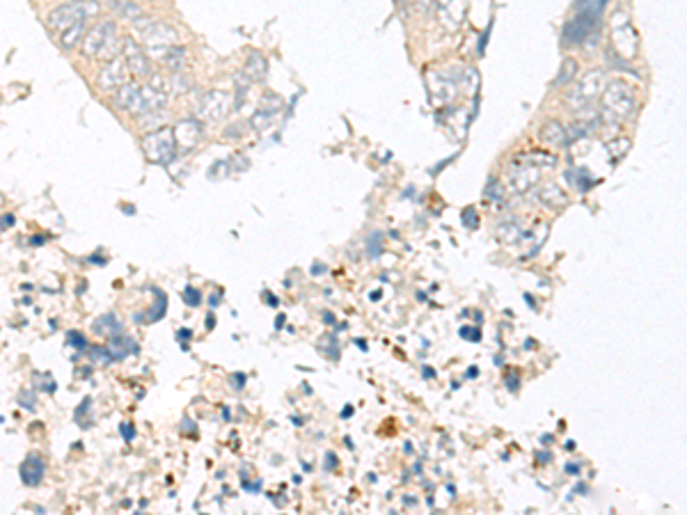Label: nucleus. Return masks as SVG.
Here are the masks:
<instances>
[{
	"label": "nucleus",
	"mask_w": 687,
	"mask_h": 515,
	"mask_svg": "<svg viewBox=\"0 0 687 515\" xmlns=\"http://www.w3.org/2000/svg\"><path fill=\"white\" fill-rule=\"evenodd\" d=\"M69 3H76V0H69Z\"/></svg>",
	"instance_id": "nucleus-59"
},
{
	"label": "nucleus",
	"mask_w": 687,
	"mask_h": 515,
	"mask_svg": "<svg viewBox=\"0 0 687 515\" xmlns=\"http://www.w3.org/2000/svg\"><path fill=\"white\" fill-rule=\"evenodd\" d=\"M115 106L128 111L133 115H145V96L143 87L138 83H126L119 90H115Z\"/></svg>",
	"instance_id": "nucleus-11"
},
{
	"label": "nucleus",
	"mask_w": 687,
	"mask_h": 515,
	"mask_svg": "<svg viewBox=\"0 0 687 515\" xmlns=\"http://www.w3.org/2000/svg\"><path fill=\"white\" fill-rule=\"evenodd\" d=\"M541 200L545 204H552V206H564L566 204V195L559 191V186L554 183H545L541 188Z\"/></svg>",
	"instance_id": "nucleus-22"
},
{
	"label": "nucleus",
	"mask_w": 687,
	"mask_h": 515,
	"mask_svg": "<svg viewBox=\"0 0 687 515\" xmlns=\"http://www.w3.org/2000/svg\"><path fill=\"white\" fill-rule=\"evenodd\" d=\"M353 412H355V408H353V405H346V408L342 410V414H340V417H342V419H351V417H353Z\"/></svg>",
	"instance_id": "nucleus-46"
},
{
	"label": "nucleus",
	"mask_w": 687,
	"mask_h": 515,
	"mask_svg": "<svg viewBox=\"0 0 687 515\" xmlns=\"http://www.w3.org/2000/svg\"><path fill=\"white\" fill-rule=\"evenodd\" d=\"M223 417H225V419H232V414H229V410H227V408H223Z\"/></svg>",
	"instance_id": "nucleus-57"
},
{
	"label": "nucleus",
	"mask_w": 687,
	"mask_h": 515,
	"mask_svg": "<svg viewBox=\"0 0 687 515\" xmlns=\"http://www.w3.org/2000/svg\"><path fill=\"white\" fill-rule=\"evenodd\" d=\"M184 300H186L188 307H197L202 302V295H200V291H197V289H193V286H188V289L184 291Z\"/></svg>",
	"instance_id": "nucleus-34"
},
{
	"label": "nucleus",
	"mask_w": 687,
	"mask_h": 515,
	"mask_svg": "<svg viewBox=\"0 0 687 515\" xmlns=\"http://www.w3.org/2000/svg\"><path fill=\"white\" fill-rule=\"evenodd\" d=\"M108 349H111L115 362L117 360H126L128 355H138V353H140V346H138V341L133 339V336L124 334V332L111 336V341H108Z\"/></svg>",
	"instance_id": "nucleus-16"
},
{
	"label": "nucleus",
	"mask_w": 687,
	"mask_h": 515,
	"mask_svg": "<svg viewBox=\"0 0 687 515\" xmlns=\"http://www.w3.org/2000/svg\"><path fill=\"white\" fill-rule=\"evenodd\" d=\"M128 74L131 72H128L124 57H115V60L106 62V67H101V72H99V76H96L99 90H104V92L119 90V87L128 83Z\"/></svg>",
	"instance_id": "nucleus-9"
},
{
	"label": "nucleus",
	"mask_w": 687,
	"mask_h": 515,
	"mask_svg": "<svg viewBox=\"0 0 687 515\" xmlns=\"http://www.w3.org/2000/svg\"><path fill=\"white\" fill-rule=\"evenodd\" d=\"M18 474H21V481L26 485H30V488H37V485L44 481L46 460L39 453H30L28 458L21 463V468H18Z\"/></svg>",
	"instance_id": "nucleus-12"
},
{
	"label": "nucleus",
	"mask_w": 687,
	"mask_h": 515,
	"mask_svg": "<svg viewBox=\"0 0 687 515\" xmlns=\"http://www.w3.org/2000/svg\"><path fill=\"white\" fill-rule=\"evenodd\" d=\"M539 176H541V172L534 163H523V165H515L511 170L509 183L515 193H527L536 181H539Z\"/></svg>",
	"instance_id": "nucleus-13"
},
{
	"label": "nucleus",
	"mask_w": 687,
	"mask_h": 515,
	"mask_svg": "<svg viewBox=\"0 0 687 515\" xmlns=\"http://www.w3.org/2000/svg\"><path fill=\"white\" fill-rule=\"evenodd\" d=\"M355 346H360V351H367V341L364 339H355Z\"/></svg>",
	"instance_id": "nucleus-55"
},
{
	"label": "nucleus",
	"mask_w": 687,
	"mask_h": 515,
	"mask_svg": "<svg viewBox=\"0 0 687 515\" xmlns=\"http://www.w3.org/2000/svg\"><path fill=\"white\" fill-rule=\"evenodd\" d=\"M284 323H286V314H277V319H275V330L280 332L284 328Z\"/></svg>",
	"instance_id": "nucleus-44"
},
{
	"label": "nucleus",
	"mask_w": 687,
	"mask_h": 515,
	"mask_svg": "<svg viewBox=\"0 0 687 515\" xmlns=\"http://www.w3.org/2000/svg\"><path fill=\"white\" fill-rule=\"evenodd\" d=\"M367 252H369L372 259H378L383 252V234L381 232H374L369 236V241H367Z\"/></svg>",
	"instance_id": "nucleus-28"
},
{
	"label": "nucleus",
	"mask_w": 687,
	"mask_h": 515,
	"mask_svg": "<svg viewBox=\"0 0 687 515\" xmlns=\"http://www.w3.org/2000/svg\"><path fill=\"white\" fill-rule=\"evenodd\" d=\"M500 234H502V241H506V243H515L518 239H520V230H518V225H513V222L502 225Z\"/></svg>",
	"instance_id": "nucleus-29"
},
{
	"label": "nucleus",
	"mask_w": 687,
	"mask_h": 515,
	"mask_svg": "<svg viewBox=\"0 0 687 515\" xmlns=\"http://www.w3.org/2000/svg\"><path fill=\"white\" fill-rule=\"evenodd\" d=\"M122 57L128 67V72L138 78H152V64L145 53V48L135 42L133 37H124L122 42Z\"/></svg>",
	"instance_id": "nucleus-8"
},
{
	"label": "nucleus",
	"mask_w": 687,
	"mask_h": 515,
	"mask_svg": "<svg viewBox=\"0 0 687 515\" xmlns=\"http://www.w3.org/2000/svg\"><path fill=\"white\" fill-rule=\"evenodd\" d=\"M323 323L325 325H333L335 323V316L333 314H323Z\"/></svg>",
	"instance_id": "nucleus-51"
},
{
	"label": "nucleus",
	"mask_w": 687,
	"mask_h": 515,
	"mask_svg": "<svg viewBox=\"0 0 687 515\" xmlns=\"http://www.w3.org/2000/svg\"><path fill=\"white\" fill-rule=\"evenodd\" d=\"M486 195H488V197H495V200H500V183H497V181H491V186H488Z\"/></svg>",
	"instance_id": "nucleus-41"
},
{
	"label": "nucleus",
	"mask_w": 687,
	"mask_h": 515,
	"mask_svg": "<svg viewBox=\"0 0 687 515\" xmlns=\"http://www.w3.org/2000/svg\"><path fill=\"white\" fill-rule=\"evenodd\" d=\"M161 62L167 67V69H170V72L172 74H179V72H181V69H184V64H186V48L184 46H172L170 48V51H167L163 57H161Z\"/></svg>",
	"instance_id": "nucleus-21"
},
{
	"label": "nucleus",
	"mask_w": 687,
	"mask_h": 515,
	"mask_svg": "<svg viewBox=\"0 0 687 515\" xmlns=\"http://www.w3.org/2000/svg\"><path fill=\"white\" fill-rule=\"evenodd\" d=\"M403 504H406V506H415L417 499H415V497H413V499H410V497H403Z\"/></svg>",
	"instance_id": "nucleus-54"
},
{
	"label": "nucleus",
	"mask_w": 687,
	"mask_h": 515,
	"mask_svg": "<svg viewBox=\"0 0 687 515\" xmlns=\"http://www.w3.org/2000/svg\"><path fill=\"white\" fill-rule=\"evenodd\" d=\"M577 74V62L573 60V57H569V60H564L562 69H559V76L554 78V85H566V83H571L573 78Z\"/></svg>",
	"instance_id": "nucleus-25"
},
{
	"label": "nucleus",
	"mask_w": 687,
	"mask_h": 515,
	"mask_svg": "<svg viewBox=\"0 0 687 515\" xmlns=\"http://www.w3.org/2000/svg\"><path fill=\"white\" fill-rule=\"evenodd\" d=\"M135 426L131 421H119V435L124 438V442H133L135 440Z\"/></svg>",
	"instance_id": "nucleus-33"
},
{
	"label": "nucleus",
	"mask_w": 687,
	"mask_h": 515,
	"mask_svg": "<svg viewBox=\"0 0 687 515\" xmlns=\"http://www.w3.org/2000/svg\"><path fill=\"white\" fill-rule=\"evenodd\" d=\"M241 485H243V490L245 492H262V479H257V481H250V479H241Z\"/></svg>",
	"instance_id": "nucleus-36"
},
{
	"label": "nucleus",
	"mask_w": 687,
	"mask_h": 515,
	"mask_svg": "<svg viewBox=\"0 0 687 515\" xmlns=\"http://www.w3.org/2000/svg\"><path fill=\"white\" fill-rule=\"evenodd\" d=\"M174 135L181 149H193L202 137V124L197 120H181L174 124Z\"/></svg>",
	"instance_id": "nucleus-14"
},
{
	"label": "nucleus",
	"mask_w": 687,
	"mask_h": 515,
	"mask_svg": "<svg viewBox=\"0 0 687 515\" xmlns=\"http://www.w3.org/2000/svg\"><path fill=\"white\" fill-rule=\"evenodd\" d=\"M143 152L147 156L149 163L154 165H170L177 152H179V142L174 135V126H161L158 131H152L143 137Z\"/></svg>",
	"instance_id": "nucleus-4"
},
{
	"label": "nucleus",
	"mask_w": 687,
	"mask_h": 515,
	"mask_svg": "<svg viewBox=\"0 0 687 515\" xmlns=\"http://www.w3.org/2000/svg\"><path fill=\"white\" fill-rule=\"evenodd\" d=\"M14 225V215L12 213H7L5 217H3V230H7V227H12Z\"/></svg>",
	"instance_id": "nucleus-47"
},
{
	"label": "nucleus",
	"mask_w": 687,
	"mask_h": 515,
	"mask_svg": "<svg viewBox=\"0 0 687 515\" xmlns=\"http://www.w3.org/2000/svg\"><path fill=\"white\" fill-rule=\"evenodd\" d=\"M87 261H89V264H101V266L106 264V259H104V256H99V254H94L92 259H87Z\"/></svg>",
	"instance_id": "nucleus-49"
},
{
	"label": "nucleus",
	"mask_w": 687,
	"mask_h": 515,
	"mask_svg": "<svg viewBox=\"0 0 687 515\" xmlns=\"http://www.w3.org/2000/svg\"><path fill=\"white\" fill-rule=\"evenodd\" d=\"M89 353V360L92 362H101V366H108V364H113L115 358H113V353L108 346H92V349L87 351Z\"/></svg>",
	"instance_id": "nucleus-26"
},
{
	"label": "nucleus",
	"mask_w": 687,
	"mask_h": 515,
	"mask_svg": "<svg viewBox=\"0 0 687 515\" xmlns=\"http://www.w3.org/2000/svg\"><path fill=\"white\" fill-rule=\"evenodd\" d=\"M337 463H340V460H337V455H335L333 451H328V453H325V463H323V470L333 472V470L337 468Z\"/></svg>",
	"instance_id": "nucleus-39"
},
{
	"label": "nucleus",
	"mask_w": 687,
	"mask_h": 515,
	"mask_svg": "<svg viewBox=\"0 0 687 515\" xmlns=\"http://www.w3.org/2000/svg\"><path fill=\"white\" fill-rule=\"evenodd\" d=\"M177 339L181 341V344H188V339H193V330L191 328H181L177 332Z\"/></svg>",
	"instance_id": "nucleus-40"
},
{
	"label": "nucleus",
	"mask_w": 687,
	"mask_h": 515,
	"mask_svg": "<svg viewBox=\"0 0 687 515\" xmlns=\"http://www.w3.org/2000/svg\"><path fill=\"white\" fill-rule=\"evenodd\" d=\"M48 239H46V236H33V241H30V243H33V245H44Z\"/></svg>",
	"instance_id": "nucleus-48"
},
{
	"label": "nucleus",
	"mask_w": 687,
	"mask_h": 515,
	"mask_svg": "<svg viewBox=\"0 0 687 515\" xmlns=\"http://www.w3.org/2000/svg\"><path fill=\"white\" fill-rule=\"evenodd\" d=\"M461 336H463V339H470V341H479L481 332L476 328H461Z\"/></svg>",
	"instance_id": "nucleus-37"
},
{
	"label": "nucleus",
	"mask_w": 687,
	"mask_h": 515,
	"mask_svg": "<svg viewBox=\"0 0 687 515\" xmlns=\"http://www.w3.org/2000/svg\"><path fill=\"white\" fill-rule=\"evenodd\" d=\"M229 385H232V387H234L236 392H241V390L245 387V385H247V375H245V373H241V371H236V373L229 375Z\"/></svg>",
	"instance_id": "nucleus-35"
},
{
	"label": "nucleus",
	"mask_w": 687,
	"mask_h": 515,
	"mask_svg": "<svg viewBox=\"0 0 687 515\" xmlns=\"http://www.w3.org/2000/svg\"><path fill=\"white\" fill-rule=\"evenodd\" d=\"M227 172H232V161H218L211 170H208V179H220Z\"/></svg>",
	"instance_id": "nucleus-31"
},
{
	"label": "nucleus",
	"mask_w": 687,
	"mask_h": 515,
	"mask_svg": "<svg viewBox=\"0 0 687 515\" xmlns=\"http://www.w3.org/2000/svg\"><path fill=\"white\" fill-rule=\"evenodd\" d=\"M35 403H37V396H35L33 390H21V392H18V405H21V408L33 412L35 410Z\"/></svg>",
	"instance_id": "nucleus-30"
},
{
	"label": "nucleus",
	"mask_w": 687,
	"mask_h": 515,
	"mask_svg": "<svg viewBox=\"0 0 687 515\" xmlns=\"http://www.w3.org/2000/svg\"><path fill=\"white\" fill-rule=\"evenodd\" d=\"M294 424H296V426H303V424H305V421H303V419H301V417H294Z\"/></svg>",
	"instance_id": "nucleus-58"
},
{
	"label": "nucleus",
	"mask_w": 687,
	"mask_h": 515,
	"mask_svg": "<svg viewBox=\"0 0 687 515\" xmlns=\"http://www.w3.org/2000/svg\"><path fill=\"white\" fill-rule=\"evenodd\" d=\"M67 344L72 346V349H76L78 353H87V351H89L85 334H81L78 330H69V332H67Z\"/></svg>",
	"instance_id": "nucleus-27"
},
{
	"label": "nucleus",
	"mask_w": 687,
	"mask_h": 515,
	"mask_svg": "<svg viewBox=\"0 0 687 515\" xmlns=\"http://www.w3.org/2000/svg\"><path fill=\"white\" fill-rule=\"evenodd\" d=\"M165 312H167V295L161 289H156L152 310H147V314H135V321L138 323H156L163 319Z\"/></svg>",
	"instance_id": "nucleus-18"
},
{
	"label": "nucleus",
	"mask_w": 687,
	"mask_h": 515,
	"mask_svg": "<svg viewBox=\"0 0 687 515\" xmlns=\"http://www.w3.org/2000/svg\"><path fill=\"white\" fill-rule=\"evenodd\" d=\"M85 28H87V21H81V23H76L72 28H67V30H62V33H60V39H57L60 46L67 48V51L76 48L85 39V35H87Z\"/></svg>",
	"instance_id": "nucleus-19"
},
{
	"label": "nucleus",
	"mask_w": 687,
	"mask_h": 515,
	"mask_svg": "<svg viewBox=\"0 0 687 515\" xmlns=\"http://www.w3.org/2000/svg\"><path fill=\"white\" fill-rule=\"evenodd\" d=\"M435 16L445 30H458L465 18V0H435Z\"/></svg>",
	"instance_id": "nucleus-10"
},
{
	"label": "nucleus",
	"mask_w": 687,
	"mask_h": 515,
	"mask_svg": "<svg viewBox=\"0 0 687 515\" xmlns=\"http://www.w3.org/2000/svg\"><path fill=\"white\" fill-rule=\"evenodd\" d=\"M119 30L115 21H101L92 30H87L83 39V51L87 57H99V60L111 62L119 57Z\"/></svg>",
	"instance_id": "nucleus-1"
},
{
	"label": "nucleus",
	"mask_w": 687,
	"mask_h": 515,
	"mask_svg": "<svg viewBox=\"0 0 687 515\" xmlns=\"http://www.w3.org/2000/svg\"><path fill=\"white\" fill-rule=\"evenodd\" d=\"M33 378H37V380H39V385H37V390H39V392H55V390H57V385H55V380L51 378V375H46V373H35Z\"/></svg>",
	"instance_id": "nucleus-32"
},
{
	"label": "nucleus",
	"mask_w": 687,
	"mask_h": 515,
	"mask_svg": "<svg viewBox=\"0 0 687 515\" xmlns=\"http://www.w3.org/2000/svg\"><path fill=\"white\" fill-rule=\"evenodd\" d=\"M539 135H541V140L550 147H564L566 142H569V133H566V128L557 120L545 122Z\"/></svg>",
	"instance_id": "nucleus-17"
},
{
	"label": "nucleus",
	"mask_w": 687,
	"mask_h": 515,
	"mask_svg": "<svg viewBox=\"0 0 687 515\" xmlns=\"http://www.w3.org/2000/svg\"><path fill=\"white\" fill-rule=\"evenodd\" d=\"M133 26L138 28V33H140L145 48L154 57H158V60H161L172 46H177V30L163 21H154V18H149V16H138Z\"/></svg>",
	"instance_id": "nucleus-3"
},
{
	"label": "nucleus",
	"mask_w": 687,
	"mask_h": 515,
	"mask_svg": "<svg viewBox=\"0 0 687 515\" xmlns=\"http://www.w3.org/2000/svg\"><path fill=\"white\" fill-rule=\"evenodd\" d=\"M603 90H605V74L593 69V72H586L577 81L573 92L566 94V103H569L571 111L580 113L584 108H589L598 96H603Z\"/></svg>",
	"instance_id": "nucleus-6"
},
{
	"label": "nucleus",
	"mask_w": 687,
	"mask_h": 515,
	"mask_svg": "<svg viewBox=\"0 0 687 515\" xmlns=\"http://www.w3.org/2000/svg\"><path fill=\"white\" fill-rule=\"evenodd\" d=\"M232 111H234V98H232V94H227L223 90H211V92H204L200 101H197L195 115H197V120L220 122Z\"/></svg>",
	"instance_id": "nucleus-7"
},
{
	"label": "nucleus",
	"mask_w": 687,
	"mask_h": 515,
	"mask_svg": "<svg viewBox=\"0 0 687 515\" xmlns=\"http://www.w3.org/2000/svg\"><path fill=\"white\" fill-rule=\"evenodd\" d=\"M268 76V60L262 53H250L243 67V78L247 83H264Z\"/></svg>",
	"instance_id": "nucleus-15"
},
{
	"label": "nucleus",
	"mask_w": 687,
	"mask_h": 515,
	"mask_svg": "<svg viewBox=\"0 0 687 515\" xmlns=\"http://www.w3.org/2000/svg\"><path fill=\"white\" fill-rule=\"evenodd\" d=\"M213 328H216V314L211 310V312H208V316H206V330H213Z\"/></svg>",
	"instance_id": "nucleus-45"
},
{
	"label": "nucleus",
	"mask_w": 687,
	"mask_h": 515,
	"mask_svg": "<svg viewBox=\"0 0 687 515\" xmlns=\"http://www.w3.org/2000/svg\"><path fill=\"white\" fill-rule=\"evenodd\" d=\"M266 302L271 307H277V298H275V295H271V293H266Z\"/></svg>",
	"instance_id": "nucleus-50"
},
{
	"label": "nucleus",
	"mask_w": 687,
	"mask_h": 515,
	"mask_svg": "<svg viewBox=\"0 0 687 515\" xmlns=\"http://www.w3.org/2000/svg\"><path fill=\"white\" fill-rule=\"evenodd\" d=\"M273 120H275V113L266 111V108H259V111L250 117V126L255 128V131H264V128L273 124Z\"/></svg>",
	"instance_id": "nucleus-23"
},
{
	"label": "nucleus",
	"mask_w": 687,
	"mask_h": 515,
	"mask_svg": "<svg viewBox=\"0 0 687 515\" xmlns=\"http://www.w3.org/2000/svg\"><path fill=\"white\" fill-rule=\"evenodd\" d=\"M422 373H424V378H433V375H435V371H433V369H429V366H424V371H422Z\"/></svg>",
	"instance_id": "nucleus-52"
},
{
	"label": "nucleus",
	"mask_w": 687,
	"mask_h": 515,
	"mask_svg": "<svg viewBox=\"0 0 687 515\" xmlns=\"http://www.w3.org/2000/svg\"><path fill=\"white\" fill-rule=\"evenodd\" d=\"M223 300V293H213V295H208V305H211V310H216L218 305H220Z\"/></svg>",
	"instance_id": "nucleus-43"
},
{
	"label": "nucleus",
	"mask_w": 687,
	"mask_h": 515,
	"mask_svg": "<svg viewBox=\"0 0 687 515\" xmlns=\"http://www.w3.org/2000/svg\"><path fill=\"white\" fill-rule=\"evenodd\" d=\"M635 113V90L623 81H614L603 90V117L610 124H621Z\"/></svg>",
	"instance_id": "nucleus-2"
},
{
	"label": "nucleus",
	"mask_w": 687,
	"mask_h": 515,
	"mask_svg": "<svg viewBox=\"0 0 687 515\" xmlns=\"http://www.w3.org/2000/svg\"><path fill=\"white\" fill-rule=\"evenodd\" d=\"M92 330H94V334L115 336V334L122 332V323L117 321V316H115L113 312H108V314H104V316H101V319H96V321L92 323Z\"/></svg>",
	"instance_id": "nucleus-20"
},
{
	"label": "nucleus",
	"mask_w": 687,
	"mask_h": 515,
	"mask_svg": "<svg viewBox=\"0 0 687 515\" xmlns=\"http://www.w3.org/2000/svg\"><path fill=\"white\" fill-rule=\"evenodd\" d=\"M99 12H101V5H99L96 0H76V3H65V5L55 7L53 12L48 14L46 23H48V28H53V30L62 33V30H67V28L96 16Z\"/></svg>",
	"instance_id": "nucleus-5"
},
{
	"label": "nucleus",
	"mask_w": 687,
	"mask_h": 515,
	"mask_svg": "<svg viewBox=\"0 0 687 515\" xmlns=\"http://www.w3.org/2000/svg\"><path fill=\"white\" fill-rule=\"evenodd\" d=\"M328 273V266L325 264H314L312 266V275L314 277H321V275H325Z\"/></svg>",
	"instance_id": "nucleus-42"
},
{
	"label": "nucleus",
	"mask_w": 687,
	"mask_h": 515,
	"mask_svg": "<svg viewBox=\"0 0 687 515\" xmlns=\"http://www.w3.org/2000/svg\"><path fill=\"white\" fill-rule=\"evenodd\" d=\"M415 3L420 5V7H429L431 3H435V0H415Z\"/></svg>",
	"instance_id": "nucleus-53"
},
{
	"label": "nucleus",
	"mask_w": 687,
	"mask_h": 515,
	"mask_svg": "<svg viewBox=\"0 0 687 515\" xmlns=\"http://www.w3.org/2000/svg\"><path fill=\"white\" fill-rule=\"evenodd\" d=\"M89 403H92V399H89V396H85V399H83V403L78 405V408H76V412H74L76 421H81V417H83V414H85V412L89 410Z\"/></svg>",
	"instance_id": "nucleus-38"
},
{
	"label": "nucleus",
	"mask_w": 687,
	"mask_h": 515,
	"mask_svg": "<svg viewBox=\"0 0 687 515\" xmlns=\"http://www.w3.org/2000/svg\"><path fill=\"white\" fill-rule=\"evenodd\" d=\"M369 298H372V300H381V298H383V293H381V291H374V293L369 295Z\"/></svg>",
	"instance_id": "nucleus-56"
},
{
	"label": "nucleus",
	"mask_w": 687,
	"mask_h": 515,
	"mask_svg": "<svg viewBox=\"0 0 687 515\" xmlns=\"http://www.w3.org/2000/svg\"><path fill=\"white\" fill-rule=\"evenodd\" d=\"M113 9L122 18H128V21H135V18L140 16V7H138L135 3H128V0H119V3H113Z\"/></svg>",
	"instance_id": "nucleus-24"
}]
</instances>
